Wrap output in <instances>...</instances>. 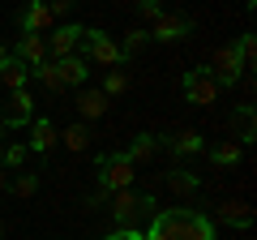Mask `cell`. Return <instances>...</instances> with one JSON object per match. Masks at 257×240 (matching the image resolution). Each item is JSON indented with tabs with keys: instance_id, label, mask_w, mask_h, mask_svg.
Masks as SVG:
<instances>
[{
	"instance_id": "obj_1",
	"label": "cell",
	"mask_w": 257,
	"mask_h": 240,
	"mask_svg": "<svg viewBox=\"0 0 257 240\" xmlns=\"http://www.w3.org/2000/svg\"><path fill=\"white\" fill-rule=\"evenodd\" d=\"M146 240H214V223L202 210L189 206H172V210H155L150 214Z\"/></svg>"
},
{
	"instance_id": "obj_2",
	"label": "cell",
	"mask_w": 257,
	"mask_h": 240,
	"mask_svg": "<svg viewBox=\"0 0 257 240\" xmlns=\"http://www.w3.org/2000/svg\"><path fill=\"white\" fill-rule=\"evenodd\" d=\"M82 60H94V65H103V69H116V65H124V56H120V43L107 35V30H94V26H86L82 30Z\"/></svg>"
},
{
	"instance_id": "obj_3",
	"label": "cell",
	"mask_w": 257,
	"mask_h": 240,
	"mask_svg": "<svg viewBox=\"0 0 257 240\" xmlns=\"http://www.w3.org/2000/svg\"><path fill=\"white\" fill-rule=\"evenodd\" d=\"M142 214H155V197L150 193H138V189H116L111 193V219L120 227H133V219Z\"/></svg>"
},
{
	"instance_id": "obj_4",
	"label": "cell",
	"mask_w": 257,
	"mask_h": 240,
	"mask_svg": "<svg viewBox=\"0 0 257 240\" xmlns=\"http://www.w3.org/2000/svg\"><path fill=\"white\" fill-rule=\"evenodd\" d=\"M133 176H138V167L124 159V150H116V155H103V159H99V189H103V193L133 189Z\"/></svg>"
},
{
	"instance_id": "obj_5",
	"label": "cell",
	"mask_w": 257,
	"mask_h": 240,
	"mask_svg": "<svg viewBox=\"0 0 257 240\" xmlns=\"http://www.w3.org/2000/svg\"><path fill=\"white\" fill-rule=\"evenodd\" d=\"M210 77L219 86H236L240 77H244V65H240V56H236V43H223V47H214V56H210Z\"/></svg>"
},
{
	"instance_id": "obj_6",
	"label": "cell",
	"mask_w": 257,
	"mask_h": 240,
	"mask_svg": "<svg viewBox=\"0 0 257 240\" xmlns=\"http://www.w3.org/2000/svg\"><path fill=\"white\" fill-rule=\"evenodd\" d=\"M82 30L77 22H64V26H52L47 30V56L52 60H64V56H77V47H82Z\"/></svg>"
},
{
	"instance_id": "obj_7",
	"label": "cell",
	"mask_w": 257,
	"mask_h": 240,
	"mask_svg": "<svg viewBox=\"0 0 257 240\" xmlns=\"http://www.w3.org/2000/svg\"><path fill=\"white\" fill-rule=\"evenodd\" d=\"M184 99L197 103V107H210L219 99V82L210 77V69H189L184 73Z\"/></svg>"
},
{
	"instance_id": "obj_8",
	"label": "cell",
	"mask_w": 257,
	"mask_h": 240,
	"mask_svg": "<svg viewBox=\"0 0 257 240\" xmlns=\"http://www.w3.org/2000/svg\"><path fill=\"white\" fill-rule=\"evenodd\" d=\"M18 26H22V35H47V30L56 26L47 0H26V9L18 13Z\"/></svg>"
},
{
	"instance_id": "obj_9",
	"label": "cell",
	"mask_w": 257,
	"mask_h": 240,
	"mask_svg": "<svg viewBox=\"0 0 257 240\" xmlns=\"http://www.w3.org/2000/svg\"><path fill=\"white\" fill-rule=\"evenodd\" d=\"M189 35H193V18H184V13H163V18H155V30H150V39H159V43H176Z\"/></svg>"
},
{
	"instance_id": "obj_10",
	"label": "cell",
	"mask_w": 257,
	"mask_h": 240,
	"mask_svg": "<svg viewBox=\"0 0 257 240\" xmlns=\"http://www.w3.org/2000/svg\"><path fill=\"white\" fill-rule=\"evenodd\" d=\"M30 120H35V94L30 90H9V116L0 120V125L22 129V125H30Z\"/></svg>"
},
{
	"instance_id": "obj_11",
	"label": "cell",
	"mask_w": 257,
	"mask_h": 240,
	"mask_svg": "<svg viewBox=\"0 0 257 240\" xmlns=\"http://www.w3.org/2000/svg\"><path fill=\"white\" fill-rule=\"evenodd\" d=\"M13 56H18L26 69H39V65L47 60V39H43V35H22V39H18V52H13Z\"/></svg>"
},
{
	"instance_id": "obj_12",
	"label": "cell",
	"mask_w": 257,
	"mask_h": 240,
	"mask_svg": "<svg viewBox=\"0 0 257 240\" xmlns=\"http://www.w3.org/2000/svg\"><path fill=\"white\" fill-rule=\"evenodd\" d=\"M159 146H163V138H155V133H138V138L128 142L124 159H128L133 167H142V163H150V159L159 155Z\"/></svg>"
},
{
	"instance_id": "obj_13",
	"label": "cell",
	"mask_w": 257,
	"mask_h": 240,
	"mask_svg": "<svg viewBox=\"0 0 257 240\" xmlns=\"http://www.w3.org/2000/svg\"><path fill=\"white\" fill-rule=\"evenodd\" d=\"M56 142H60V133H56L52 120H30V142H26V150H35V155H47Z\"/></svg>"
},
{
	"instance_id": "obj_14",
	"label": "cell",
	"mask_w": 257,
	"mask_h": 240,
	"mask_svg": "<svg viewBox=\"0 0 257 240\" xmlns=\"http://www.w3.org/2000/svg\"><path fill=\"white\" fill-rule=\"evenodd\" d=\"M163 146L172 150V155H202L206 150V138L202 133H193V129H180V133H172V138H163Z\"/></svg>"
},
{
	"instance_id": "obj_15",
	"label": "cell",
	"mask_w": 257,
	"mask_h": 240,
	"mask_svg": "<svg viewBox=\"0 0 257 240\" xmlns=\"http://www.w3.org/2000/svg\"><path fill=\"white\" fill-rule=\"evenodd\" d=\"M214 219L219 223H227V227H253V206H244V202H223L219 210H214Z\"/></svg>"
},
{
	"instance_id": "obj_16",
	"label": "cell",
	"mask_w": 257,
	"mask_h": 240,
	"mask_svg": "<svg viewBox=\"0 0 257 240\" xmlns=\"http://www.w3.org/2000/svg\"><path fill=\"white\" fill-rule=\"evenodd\" d=\"M56 69H60L64 86H86V77H90V65H86L82 56H64V60H56Z\"/></svg>"
},
{
	"instance_id": "obj_17",
	"label": "cell",
	"mask_w": 257,
	"mask_h": 240,
	"mask_svg": "<svg viewBox=\"0 0 257 240\" xmlns=\"http://www.w3.org/2000/svg\"><path fill=\"white\" fill-rule=\"evenodd\" d=\"M253 138H257V111H253V103H240L236 107V142L248 146Z\"/></svg>"
},
{
	"instance_id": "obj_18",
	"label": "cell",
	"mask_w": 257,
	"mask_h": 240,
	"mask_svg": "<svg viewBox=\"0 0 257 240\" xmlns=\"http://www.w3.org/2000/svg\"><path fill=\"white\" fill-rule=\"evenodd\" d=\"M77 111H82L86 125L99 120L103 111H107V94H103V90H82V94H77Z\"/></svg>"
},
{
	"instance_id": "obj_19",
	"label": "cell",
	"mask_w": 257,
	"mask_h": 240,
	"mask_svg": "<svg viewBox=\"0 0 257 240\" xmlns=\"http://www.w3.org/2000/svg\"><path fill=\"white\" fill-rule=\"evenodd\" d=\"M26 77H30V69L22 65L18 56L9 52V60H5V69H0V82L9 86V90H26Z\"/></svg>"
},
{
	"instance_id": "obj_20",
	"label": "cell",
	"mask_w": 257,
	"mask_h": 240,
	"mask_svg": "<svg viewBox=\"0 0 257 240\" xmlns=\"http://www.w3.org/2000/svg\"><path fill=\"white\" fill-rule=\"evenodd\" d=\"M90 138H94V133H90V125H86V120H82V125H69V129L60 133L64 150H73V155H82V150H90Z\"/></svg>"
},
{
	"instance_id": "obj_21",
	"label": "cell",
	"mask_w": 257,
	"mask_h": 240,
	"mask_svg": "<svg viewBox=\"0 0 257 240\" xmlns=\"http://www.w3.org/2000/svg\"><path fill=\"white\" fill-rule=\"evenodd\" d=\"M167 185L176 189L180 197H193L197 189H202V180H197V172H189V167H172V176H167Z\"/></svg>"
},
{
	"instance_id": "obj_22",
	"label": "cell",
	"mask_w": 257,
	"mask_h": 240,
	"mask_svg": "<svg viewBox=\"0 0 257 240\" xmlns=\"http://www.w3.org/2000/svg\"><path fill=\"white\" fill-rule=\"evenodd\" d=\"M210 159L219 167H236L240 159H244V146H240V142H219V146H210Z\"/></svg>"
},
{
	"instance_id": "obj_23",
	"label": "cell",
	"mask_w": 257,
	"mask_h": 240,
	"mask_svg": "<svg viewBox=\"0 0 257 240\" xmlns=\"http://www.w3.org/2000/svg\"><path fill=\"white\" fill-rule=\"evenodd\" d=\"M30 73H35V77H39V82H43L52 94H60V90H64V82H60V69H56V60H43V65H39V69H30Z\"/></svg>"
},
{
	"instance_id": "obj_24",
	"label": "cell",
	"mask_w": 257,
	"mask_h": 240,
	"mask_svg": "<svg viewBox=\"0 0 257 240\" xmlns=\"http://www.w3.org/2000/svg\"><path fill=\"white\" fill-rule=\"evenodd\" d=\"M124 90H128V73H124V69H107V77H103V94L116 99V94H124Z\"/></svg>"
},
{
	"instance_id": "obj_25",
	"label": "cell",
	"mask_w": 257,
	"mask_h": 240,
	"mask_svg": "<svg viewBox=\"0 0 257 240\" xmlns=\"http://www.w3.org/2000/svg\"><path fill=\"white\" fill-rule=\"evenodd\" d=\"M146 43H150V30H128V35H124V43H120V56L128 60V56H138Z\"/></svg>"
},
{
	"instance_id": "obj_26",
	"label": "cell",
	"mask_w": 257,
	"mask_h": 240,
	"mask_svg": "<svg viewBox=\"0 0 257 240\" xmlns=\"http://www.w3.org/2000/svg\"><path fill=\"white\" fill-rule=\"evenodd\" d=\"M236 56H240V65H244V69H253V60H257V39H253V30L236 39Z\"/></svg>"
},
{
	"instance_id": "obj_27",
	"label": "cell",
	"mask_w": 257,
	"mask_h": 240,
	"mask_svg": "<svg viewBox=\"0 0 257 240\" xmlns=\"http://www.w3.org/2000/svg\"><path fill=\"white\" fill-rule=\"evenodd\" d=\"M9 189H13L18 197H35V193H39V176H35V172H22V176L13 180Z\"/></svg>"
},
{
	"instance_id": "obj_28",
	"label": "cell",
	"mask_w": 257,
	"mask_h": 240,
	"mask_svg": "<svg viewBox=\"0 0 257 240\" xmlns=\"http://www.w3.org/2000/svg\"><path fill=\"white\" fill-rule=\"evenodd\" d=\"M22 163H26V146H22V142L5 146V167H22Z\"/></svg>"
},
{
	"instance_id": "obj_29",
	"label": "cell",
	"mask_w": 257,
	"mask_h": 240,
	"mask_svg": "<svg viewBox=\"0 0 257 240\" xmlns=\"http://www.w3.org/2000/svg\"><path fill=\"white\" fill-rule=\"evenodd\" d=\"M138 13L155 22V18H163V5H159V0H138Z\"/></svg>"
},
{
	"instance_id": "obj_30",
	"label": "cell",
	"mask_w": 257,
	"mask_h": 240,
	"mask_svg": "<svg viewBox=\"0 0 257 240\" xmlns=\"http://www.w3.org/2000/svg\"><path fill=\"white\" fill-rule=\"evenodd\" d=\"M77 0H47V9H52V18H60V13H69Z\"/></svg>"
},
{
	"instance_id": "obj_31",
	"label": "cell",
	"mask_w": 257,
	"mask_h": 240,
	"mask_svg": "<svg viewBox=\"0 0 257 240\" xmlns=\"http://www.w3.org/2000/svg\"><path fill=\"white\" fill-rule=\"evenodd\" d=\"M5 189H9V172H5V167H0V193H5Z\"/></svg>"
},
{
	"instance_id": "obj_32",
	"label": "cell",
	"mask_w": 257,
	"mask_h": 240,
	"mask_svg": "<svg viewBox=\"0 0 257 240\" xmlns=\"http://www.w3.org/2000/svg\"><path fill=\"white\" fill-rule=\"evenodd\" d=\"M5 60H9V47H0V69H5Z\"/></svg>"
},
{
	"instance_id": "obj_33",
	"label": "cell",
	"mask_w": 257,
	"mask_h": 240,
	"mask_svg": "<svg viewBox=\"0 0 257 240\" xmlns=\"http://www.w3.org/2000/svg\"><path fill=\"white\" fill-rule=\"evenodd\" d=\"M128 240H146V231H138V227H133V236H128Z\"/></svg>"
},
{
	"instance_id": "obj_34",
	"label": "cell",
	"mask_w": 257,
	"mask_h": 240,
	"mask_svg": "<svg viewBox=\"0 0 257 240\" xmlns=\"http://www.w3.org/2000/svg\"><path fill=\"white\" fill-rule=\"evenodd\" d=\"M0 138H5V129H0Z\"/></svg>"
},
{
	"instance_id": "obj_35",
	"label": "cell",
	"mask_w": 257,
	"mask_h": 240,
	"mask_svg": "<svg viewBox=\"0 0 257 240\" xmlns=\"http://www.w3.org/2000/svg\"><path fill=\"white\" fill-rule=\"evenodd\" d=\"M0 231H5V223H0Z\"/></svg>"
},
{
	"instance_id": "obj_36",
	"label": "cell",
	"mask_w": 257,
	"mask_h": 240,
	"mask_svg": "<svg viewBox=\"0 0 257 240\" xmlns=\"http://www.w3.org/2000/svg\"><path fill=\"white\" fill-rule=\"evenodd\" d=\"M0 129H5V125H0Z\"/></svg>"
}]
</instances>
